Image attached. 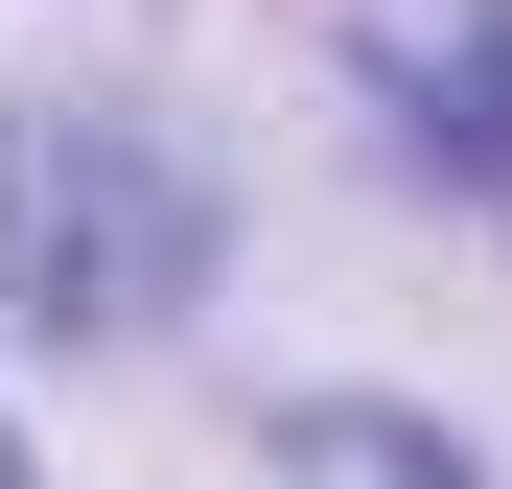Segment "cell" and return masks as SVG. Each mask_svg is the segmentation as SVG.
<instances>
[{
  "label": "cell",
  "mask_w": 512,
  "mask_h": 489,
  "mask_svg": "<svg viewBox=\"0 0 512 489\" xmlns=\"http://www.w3.org/2000/svg\"><path fill=\"white\" fill-rule=\"evenodd\" d=\"M443 140H466L489 187H512V0H489V24H466V70H443Z\"/></svg>",
  "instance_id": "6da1fadb"
},
{
  "label": "cell",
  "mask_w": 512,
  "mask_h": 489,
  "mask_svg": "<svg viewBox=\"0 0 512 489\" xmlns=\"http://www.w3.org/2000/svg\"><path fill=\"white\" fill-rule=\"evenodd\" d=\"M0 489H24V443H0Z\"/></svg>",
  "instance_id": "7a4b0ae2"
}]
</instances>
